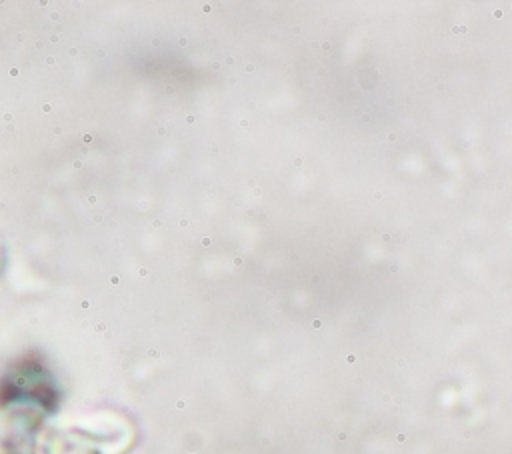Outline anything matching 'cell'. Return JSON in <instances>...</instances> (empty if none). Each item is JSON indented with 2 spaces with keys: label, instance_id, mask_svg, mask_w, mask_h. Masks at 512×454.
<instances>
[]
</instances>
